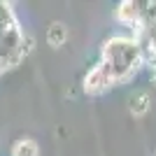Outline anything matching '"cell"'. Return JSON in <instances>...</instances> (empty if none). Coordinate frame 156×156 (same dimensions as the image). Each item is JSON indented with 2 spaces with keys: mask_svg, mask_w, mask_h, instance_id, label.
<instances>
[{
  "mask_svg": "<svg viewBox=\"0 0 156 156\" xmlns=\"http://www.w3.org/2000/svg\"><path fill=\"white\" fill-rule=\"evenodd\" d=\"M142 58V51H140V44L137 40L130 37H114L105 44L103 51V68L107 70V75L112 77V82H119V79H126L130 72H135L137 63Z\"/></svg>",
  "mask_w": 156,
  "mask_h": 156,
  "instance_id": "1",
  "label": "cell"
},
{
  "mask_svg": "<svg viewBox=\"0 0 156 156\" xmlns=\"http://www.w3.org/2000/svg\"><path fill=\"white\" fill-rule=\"evenodd\" d=\"M112 84H114V82H112V77L107 75V70H105L103 65H96L84 79V91L86 93H103L105 89H110Z\"/></svg>",
  "mask_w": 156,
  "mask_h": 156,
  "instance_id": "2",
  "label": "cell"
},
{
  "mask_svg": "<svg viewBox=\"0 0 156 156\" xmlns=\"http://www.w3.org/2000/svg\"><path fill=\"white\" fill-rule=\"evenodd\" d=\"M149 107H151V96L147 91H135L128 98V110H130V114H135V117L147 114Z\"/></svg>",
  "mask_w": 156,
  "mask_h": 156,
  "instance_id": "3",
  "label": "cell"
},
{
  "mask_svg": "<svg viewBox=\"0 0 156 156\" xmlns=\"http://www.w3.org/2000/svg\"><path fill=\"white\" fill-rule=\"evenodd\" d=\"M140 2H124V5L119 7V12H117V16L121 21H130V23H135V21H140L142 19V9H140Z\"/></svg>",
  "mask_w": 156,
  "mask_h": 156,
  "instance_id": "4",
  "label": "cell"
},
{
  "mask_svg": "<svg viewBox=\"0 0 156 156\" xmlns=\"http://www.w3.org/2000/svg\"><path fill=\"white\" fill-rule=\"evenodd\" d=\"M65 40H68V28H65L63 23L56 21V23H51V26L47 28V42L51 47H61Z\"/></svg>",
  "mask_w": 156,
  "mask_h": 156,
  "instance_id": "5",
  "label": "cell"
},
{
  "mask_svg": "<svg viewBox=\"0 0 156 156\" xmlns=\"http://www.w3.org/2000/svg\"><path fill=\"white\" fill-rule=\"evenodd\" d=\"M12 156H40V147L33 142L30 137H23V140H19L14 144Z\"/></svg>",
  "mask_w": 156,
  "mask_h": 156,
  "instance_id": "6",
  "label": "cell"
}]
</instances>
